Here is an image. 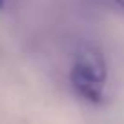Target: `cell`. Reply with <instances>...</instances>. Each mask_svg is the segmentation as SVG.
<instances>
[{"label": "cell", "mask_w": 124, "mask_h": 124, "mask_svg": "<svg viewBox=\"0 0 124 124\" xmlns=\"http://www.w3.org/2000/svg\"><path fill=\"white\" fill-rule=\"evenodd\" d=\"M106 60L104 55L91 44H84L77 49L70 71L73 91L89 104H101L104 99L106 84Z\"/></svg>", "instance_id": "6da1fadb"}, {"label": "cell", "mask_w": 124, "mask_h": 124, "mask_svg": "<svg viewBox=\"0 0 124 124\" xmlns=\"http://www.w3.org/2000/svg\"><path fill=\"white\" fill-rule=\"evenodd\" d=\"M111 2H113V4H115L119 9H120V11H124V0H111Z\"/></svg>", "instance_id": "7a4b0ae2"}, {"label": "cell", "mask_w": 124, "mask_h": 124, "mask_svg": "<svg viewBox=\"0 0 124 124\" xmlns=\"http://www.w3.org/2000/svg\"><path fill=\"white\" fill-rule=\"evenodd\" d=\"M6 4H8V0H0V9H4Z\"/></svg>", "instance_id": "3957f363"}]
</instances>
